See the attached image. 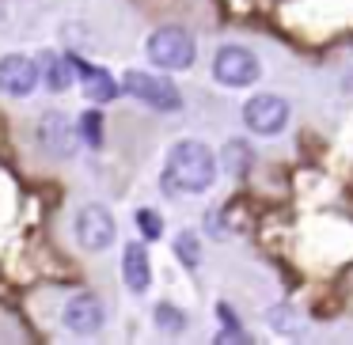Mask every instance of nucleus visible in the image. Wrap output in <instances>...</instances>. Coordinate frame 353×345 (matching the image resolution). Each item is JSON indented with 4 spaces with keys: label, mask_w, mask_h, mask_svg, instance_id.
<instances>
[{
    "label": "nucleus",
    "mask_w": 353,
    "mask_h": 345,
    "mask_svg": "<svg viewBox=\"0 0 353 345\" xmlns=\"http://www.w3.org/2000/svg\"><path fill=\"white\" fill-rule=\"evenodd\" d=\"M216 178V156L209 152L201 140H179L168 152V167H163V182L168 190L179 194H205Z\"/></svg>",
    "instance_id": "1"
},
{
    "label": "nucleus",
    "mask_w": 353,
    "mask_h": 345,
    "mask_svg": "<svg viewBox=\"0 0 353 345\" xmlns=\"http://www.w3.org/2000/svg\"><path fill=\"white\" fill-rule=\"evenodd\" d=\"M145 50H148V61H152L156 69H168V72L190 69L194 54H198L194 39L186 31H179V27H163V31H156Z\"/></svg>",
    "instance_id": "2"
},
{
    "label": "nucleus",
    "mask_w": 353,
    "mask_h": 345,
    "mask_svg": "<svg viewBox=\"0 0 353 345\" xmlns=\"http://www.w3.org/2000/svg\"><path fill=\"white\" fill-rule=\"evenodd\" d=\"M122 92L133 95V99H141L152 110H163V114L183 107V95H179V87L171 84V80L152 76V72H141V69H130L122 76Z\"/></svg>",
    "instance_id": "3"
},
{
    "label": "nucleus",
    "mask_w": 353,
    "mask_h": 345,
    "mask_svg": "<svg viewBox=\"0 0 353 345\" xmlns=\"http://www.w3.org/2000/svg\"><path fill=\"white\" fill-rule=\"evenodd\" d=\"M259 57L251 54L247 46H221L213 57V76L216 84L224 87H247L259 80Z\"/></svg>",
    "instance_id": "4"
},
{
    "label": "nucleus",
    "mask_w": 353,
    "mask_h": 345,
    "mask_svg": "<svg viewBox=\"0 0 353 345\" xmlns=\"http://www.w3.org/2000/svg\"><path fill=\"white\" fill-rule=\"evenodd\" d=\"M72 231H77V243L84 247V251H107V247L118 239V224L103 205H84L80 209Z\"/></svg>",
    "instance_id": "5"
},
{
    "label": "nucleus",
    "mask_w": 353,
    "mask_h": 345,
    "mask_svg": "<svg viewBox=\"0 0 353 345\" xmlns=\"http://www.w3.org/2000/svg\"><path fill=\"white\" fill-rule=\"evenodd\" d=\"M243 122L259 137H277L289 125V103L277 99V95H254L243 107Z\"/></svg>",
    "instance_id": "6"
},
{
    "label": "nucleus",
    "mask_w": 353,
    "mask_h": 345,
    "mask_svg": "<svg viewBox=\"0 0 353 345\" xmlns=\"http://www.w3.org/2000/svg\"><path fill=\"white\" fill-rule=\"evenodd\" d=\"M39 84V65L23 54H8L0 57V92L12 99H27Z\"/></svg>",
    "instance_id": "7"
},
{
    "label": "nucleus",
    "mask_w": 353,
    "mask_h": 345,
    "mask_svg": "<svg viewBox=\"0 0 353 345\" xmlns=\"http://www.w3.org/2000/svg\"><path fill=\"white\" fill-rule=\"evenodd\" d=\"M103 319H107V311H103V304L95 296H72L69 304H65V311H61V322H65V330H72V334H80V337H88V334H95V330L103 326Z\"/></svg>",
    "instance_id": "8"
},
{
    "label": "nucleus",
    "mask_w": 353,
    "mask_h": 345,
    "mask_svg": "<svg viewBox=\"0 0 353 345\" xmlns=\"http://www.w3.org/2000/svg\"><path fill=\"white\" fill-rule=\"evenodd\" d=\"M122 281L130 292H148L152 284V266H148V251L145 243H125V254H122Z\"/></svg>",
    "instance_id": "9"
},
{
    "label": "nucleus",
    "mask_w": 353,
    "mask_h": 345,
    "mask_svg": "<svg viewBox=\"0 0 353 345\" xmlns=\"http://www.w3.org/2000/svg\"><path fill=\"white\" fill-rule=\"evenodd\" d=\"M80 84H84V95L92 103H110V99H118V80L110 76V72H103V69H80Z\"/></svg>",
    "instance_id": "10"
},
{
    "label": "nucleus",
    "mask_w": 353,
    "mask_h": 345,
    "mask_svg": "<svg viewBox=\"0 0 353 345\" xmlns=\"http://www.w3.org/2000/svg\"><path fill=\"white\" fill-rule=\"evenodd\" d=\"M80 69H84V65H80L72 54H65V57H54V61H50V72H46V84H50V92H69V87L80 80Z\"/></svg>",
    "instance_id": "11"
},
{
    "label": "nucleus",
    "mask_w": 353,
    "mask_h": 345,
    "mask_svg": "<svg viewBox=\"0 0 353 345\" xmlns=\"http://www.w3.org/2000/svg\"><path fill=\"white\" fill-rule=\"evenodd\" d=\"M175 254H179V262L183 266H201V243H198V236L194 231H179V239H175Z\"/></svg>",
    "instance_id": "12"
},
{
    "label": "nucleus",
    "mask_w": 353,
    "mask_h": 345,
    "mask_svg": "<svg viewBox=\"0 0 353 345\" xmlns=\"http://www.w3.org/2000/svg\"><path fill=\"white\" fill-rule=\"evenodd\" d=\"M224 167H228L232 175H243V171L251 167V148H247L243 140H228V148H224Z\"/></svg>",
    "instance_id": "13"
},
{
    "label": "nucleus",
    "mask_w": 353,
    "mask_h": 345,
    "mask_svg": "<svg viewBox=\"0 0 353 345\" xmlns=\"http://www.w3.org/2000/svg\"><path fill=\"white\" fill-rule=\"evenodd\" d=\"M156 326L168 330V334H179V330L186 326V315L175 311L171 304H156Z\"/></svg>",
    "instance_id": "14"
},
{
    "label": "nucleus",
    "mask_w": 353,
    "mask_h": 345,
    "mask_svg": "<svg viewBox=\"0 0 353 345\" xmlns=\"http://www.w3.org/2000/svg\"><path fill=\"white\" fill-rule=\"evenodd\" d=\"M80 133H84V140L92 148L103 145V118H99V110H88V114L80 118Z\"/></svg>",
    "instance_id": "15"
},
{
    "label": "nucleus",
    "mask_w": 353,
    "mask_h": 345,
    "mask_svg": "<svg viewBox=\"0 0 353 345\" xmlns=\"http://www.w3.org/2000/svg\"><path fill=\"white\" fill-rule=\"evenodd\" d=\"M137 228L145 239H160L163 236V220L152 213V209H137Z\"/></svg>",
    "instance_id": "16"
}]
</instances>
